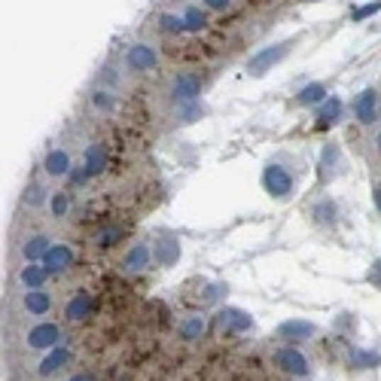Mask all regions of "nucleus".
<instances>
[{
	"label": "nucleus",
	"instance_id": "obj_1",
	"mask_svg": "<svg viewBox=\"0 0 381 381\" xmlns=\"http://www.w3.org/2000/svg\"><path fill=\"white\" fill-rule=\"evenodd\" d=\"M275 366L281 369V372L293 375V378H308V375H311V366H308L305 354L299 351V348H293V345L277 348V351H275Z\"/></svg>",
	"mask_w": 381,
	"mask_h": 381
},
{
	"label": "nucleus",
	"instance_id": "obj_2",
	"mask_svg": "<svg viewBox=\"0 0 381 381\" xmlns=\"http://www.w3.org/2000/svg\"><path fill=\"white\" fill-rule=\"evenodd\" d=\"M25 345L31 348V351H53V348L61 345V326L49 324V321L31 326L25 333Z\"/></svg>",
	"mask_w": 381,
	"mask_h": 381
},
{
	"label": "nucleus",
	"instance_id": "obj_3",
	"mask_svg": "<svg viewBox=\"0 0 381 381\" xmlns=\"http://www.w3.org/2000/svg\"><path fill=\"white\" fill-rule=\"evenodd\" d=\"M263 187H265V192H269V195H275V199H287V195L293 192V177L281 168V165H265Z\"/></svg>",
	"mask_w": 381,
	"mask_h": 381
},
{
	"label": "nucleus",
	"instance_id": "obj_4",
	"mask_svg": "<svg viewBox=\"0 0 381 381\" xmlns=\"http://www.w3.org/2000/svg\"><path fill=\"white\" fill-rule=\"evenodd\" d=\"M70 360H74V354H70L65 345H58V348H53V351H49V354L37 363L34 375H37V378H53V375H58V372H65V369L70 366Z\"/></svg>",
	"mask_w": 381,
	"mask_h": 381
},
{
	"label": "nucleus",
	"instance_id": "obj_5",
	"mask_svg": "<svg viewBox=\"0 0 381 381\" xmlns=\"http://www.w3.org/2000/svg\"><path fill=\"white\" fill-rule=\"evenodd\" d=\"M287 55V43H275V46H265V49H260L250 61H247V74L250 77H263L269 67H275L277 61H281Z\"/></svg>",
	"mask_w": 381,
	"mask_h": 381
},
{
	"label": "nucleus",
	"instance_id": "obj_6",
	"mask_svg": "<svg viewBox=\"0 0 381 381\" xmlns=\"http://www.w3.org/2000/svg\"><path fill=\"white\" fill-rule=\"evenodd\" d=\"M92 308H95V299H92V293L79 290V293H74V296L67 299L65 317H67L70 324H79V321H86V317H92Z\"/></svg>",
	"mask_w": 381,
	"mask_h": 381
},
{
	"label": "nucleus",
	"instance_id": "obj_7",
	"mask_svg": "<svg viewBox=\"0 0 381 381\" xmlns=\"http://www.w3.org/2000/svg\"><path fill=\"white\" fill-rule=\"evenodd\" d=\"M317 333V326L311 321H284L277 326V336L284 338V342H305V338H311Z\"/></svg>",
	"mask_w": 381,
	"mask_h": 381
},
{
	"label": "nucleus",
	"instance_id": "obj_8",
	"mask_svg": "<svg viewBox=\"0 0 381 381\" xmlns=\"http://www.w3.org/2000/svg\"><path fill=\"white\" fill-rule=\"evenodd\" d=\"M156 49L147 46V43H138V46H131L128 49V55H126V65L131 70H153L156 67Z\"/></svg>",
	"mask_w": 381,
	"mask_h": 381
},
{
	"label": "nucleus",
	"instance_id": "obj_9",
	"mask_svg": "<svg viewBox=\"0 0 381 381\" xmlns=\"http://www.w3.org/2000/svg\"><path fill=\"white\" fill-rule=\"evenodd\" d=\"M354 113H357V119L363 122V126H372L375 116H378V95H375V89L360 92V98L354 101Z\"/></svg>",
	"mask_w": 381,
	"mask_h": 381
},
{
	"label": "nucleus",
	"instance_id": "obj_10",
	"mask_svg": "<svg viewBox=\"0 0 381 381\" xmlns=\"http://www.w3.org/2000/svg\"><path fill=\"white\" fill-rule=\"evenodd\" d=\"M74 250H70L67 244H53L49 247V253H46V260H43V265L49 272H67L70 265H74Z\"/></svg>",
	"mask_w": 381,
	"mask_h": 381
},
{
	"label": "nucleus",
	"instance_id": "obj_11",
	"mask_svg": "<svg viewBox=\"0 0 381 381\" xmlns=\"http://www.w3.org/2000/svg\"><path fill=\"white\" fill-rule=\"evenodd\" d=\"M150 247L147 244H135L131 250L122 256V272H128V275H138V272H143L150 265Z\"/></svg>",
	"mask_w": 381,
	"mask_h": 381
},
{
	"label": "nucleus",
	"instance_id": "obj_12",
	"mask_svg": "<svg viewBox=\"0 0 381 381\" xmlns=\"http://www.w3.org/2000/svg\"><path fill=\"white\" fill-rule=\"evenodd\" d=\"M22 305H25V311H28L31 317H40V314H46L49 308H53V296H49L43 287H37V290H28V293H25Z\"/></svg>",
	"mask_w": 381,
	"mask_h": 381
},
{
	"label": "nucleus",
	"instance_id": "obj_13",
	"mask_svg": "<svg viewBox=\"0 0 381 381\" xmlns=\"http://www.w3.org/2000/svg\"><path fill=\"white\" fill-rule=\"evenodd\" d=\"M220 317V326L223 329H238V333H247V329H253V317L238 311V308H223V311L217 314Z\"/></svg>",
	"mask_w": 381,
	"mask_h": 381
},
{
	"label": "nucleus",
	"instance_id": "obj_14",
	"mask_svg": "<svg viewBox=\"0 0 381 381\" xmlns=\"http://www.w3.org/2000/svg\"><path fill=\"white\" fill-rule=\"evenodd\" d=\"M195 98H199V79L195 77L174 79V101H177V104H192Z\"/></svg>",
	"mask_w": 381,
	"mask_h": 381
},
{
	"label": "nucleus",
	"instance_id": "obj_15",
	"mask_svg": "<svg viewBox=\"0 0 381 381\" xmlns=\"http://www.w3.org/2000/svg\"><path fill=\"white\" fill-rule=\"evenodd\" d=\"M53 275L46 269V265H37V263H28L22 272H18V281H22L28 290H37V287H43L46 284V277Z\"/></svg>",
	"mask_w": 381,
	"mask_h": 381
},
{
	"label": "nucleus",
	"instance_id": "obj_16",
	"mask_svg": "<svg viewBox=\"0 0 381 381\" xmlns=\"http://www.w3.org/2000/svg\"><path fill=\"white\" fill-rule=\"evenodd\" d=\"M107 165V150L101 147V143H92V147L86 150V162H82V168H86L89 177H95V174L104 171Z\"/></svg>",
	"mask_w": 381,
	"mask_h": 381
},
{
	"label": "nucleus",
	"instance_id": "obj_17",
	"mask_svg": "<svg viewBox=\"0 0 381 381\" xmlns=\"http://www.w3.org/2000/svg\"><path fill=\"white\" fill-rule=\"evenodd\" d=\"M49 238H43V235H34V238H28L22 244V256L28 263H34V260H46V253H49Z\"/></svg>",
	"mask_w": 381,
	"mask_h": 381
},
{
	"label": "nucleus",
	"instance_id": "obj_18",
	"mask_svg": "<svg viewBox=\"0 0 381 381\" xmlns=\"http://www.w3.org/2000/svg\"><path fill=\"white\" fill-rule=\"evenodd\" d=\"M338 116H342V101H338V98H326L321 113H317V126L329 128V126H336V122H338Z\"/></svg>",
	"mask_w": 381,
	"mask_h": 381
},
{
	"label": "nucleus",
	"instance_id": "obj_19",
	"mask_svg": "<svg viewBox=\"0 0 381 381\" xmlns=\"http://www.w3.org/2000/svg\"><path fill=\"white\" fill-rule=\"evenodd\" d=\"M204 329H208V321H204L201 314H189L187 321L180 324V336L187 338V342H195V338L204 336Z\"/></svg>",
	"mask_w": 381,
	"mask_h": 381
},
{
	"label": "nucleus",
	"instance_id": "obj_20",
	"mask_svg": "<svg viewBox=\"0 0 381 381\" xmlns=\"http://www.w3.org/2000/svg\"><path fill=\"white\" fill-rule=\"evenodd\" d=\"M296 98H299V104H302V107L321 104V101L326 98V86H324V82H308L305 89H299V95H296Z\"/></svg>",
	"mask_w": 381,
	"mask_h": 381
},
{
	"label": "nucleus",
	"instance_id": "obj_21",
	"mask_svg": "<svg viewBox=\"0 0 381 381\" xmlns=\"http://www.w3.org/2000/svg\"><path fill=\"white\" fill-rule=\"evenodd\" d=\"M46 171L53 174V177H61V174H67L70 171V156L65 150H53L46 156Z\"/></svg>",
	"mask_w": 381,
	"mask_h": 381
},
{
	"label": "nucleus",
	"instance_id": "obj_22",
	"mask_svg": "<svg viewBox=\"0 0 381 381\" xmlns=\"http://www.w3.org/2000/svg\"><path fill=\"white\" fill-rule=\"evenodd\" d=\"M156 260L162 263V265H174V263H177L180 260V244L177 241H159L156 244Z\"/></svg>",
	"mask_w": 381,
	"mask_h": 381
},
{
	"label": "nucleus",
	"instance_id": "obj_23",
	"mask_svg": "<svg viewBox=\"0 0 381 381\" xmlns=\"http://www.w3.org/2000/svg\"><path fill=\"white\" fill-rule=\"evenodd\" d=\"M183 22H187V28H189V31H201V28H204V16H201V9L189 6L187 13H183Z\"/></svg>",
	"mask_w": 381,
	"mask_h": 381
},
{
	"label": "nucleus",
	"instance_id": "obj_24",
	"mask_svg": "<svg viewBox=\"0 0 381 381\" xmlns=\"http://www.w3.org/2000/svg\"><path fill=\"white\" fill-rule=\"evenodd\" d=\"M336 162H338V147H336V143H329V147L324 150V156H321V174H324V171H326V174L333 171Z\"/></svg>",
	"mask_w": 381,
	"mask_h": 381
},
{
	"label": "nucleus",
	"instance_id": "obj_25",
	"mask_svg": "<svg viewBox=\"0 0 381 381\" xmlns=\"http://www.w3.org/2000/svg\"><path fill=\"white\" fill-rule=\"evenodd\" d=\"M314 220H317V223H333V220H336V208H333V201L317 204V208H314Z\"/></svg>",
	"mask_w": 381,
	"mask_h": 381
},
{
	"label": "nucleus",
	"instance_id": "obj_26",
	"mask_svg": "<svg viewBox=\"0 0 381 381\" xmlns=\"http://www.w3.org/2000/svg\"><path fill=\"white\" fill-rule=\"evenodd\" d=\"M378 9H381V0H375V4H366V6H357V9H354V22H363V18L375 16Z\"/></svg>",
	"mask_w": 381,
	"mask_h": 381
},
{
	"label": "nucleus",
	"instance_id": "obj_27",
	"mask_svg": "<svg viewBox=\"0 0 381 381\" xmlns=\"http://www.w3.org/2000/svg\"><path fill=\"white\" fill-rule=\"evenodd\" d=\"M162 28L165 31H187V22H183V16H165Z\"/></svg>",
	"mask_w": 381,
	"mask_h": 381
},
{
	"label": "nucleus",
	"instance_id": "obj_28",
	"mask_svg": "<svg viewBox=\"0 0 381 381\" xmlns=\"http://www.w3.org/2000/svg\"><path fill=\"white\" fill-rule=\"evenodd\" d=\"M53 214L55 217H65L67 214V195H61V192L53 195Z\"/></svg>",
	"mask_w": 381,
	"mask_h": 381
},
{
	"label": "nucleus",
	"instance_id": "obj_29",
	"mask_svg": "<svg viewBox=\"0 0 381 381\" xmlns=\"http://www.w3.org/2000/svg\"><path fill=\"white\" fill-rule=\"evenodd\" d=\"M92 101H95L98 110H110V107H113V95H110V92H95V95H92Z\"/></svg>",
	"mask_w": 381,
	"mask_h": 381
},
{
	"label": "nucleus",
	"instance_id": "obj_30",
	"mask_svg": "<svg viewBox=\"0 0 381 381\" xmlns=\"http://www.w3.org/2000/svg\"><path fill=\"white\" fill-rule=\"evenodd\" d=\"M116 238H119V229H104V232L98 235V244H101V247H110Z\"/></svg>",
	"mask_w": 381,
	"mask_h": 381
},
{
	"label": "nucleus",
	"instance_id": "obj_31",
	"mask_svg": "<svg viewBox=\"0 0 381 381\" xmlns=\"http://www.w3.org/2000/svg\"><path fill=\"white\" fill-rule=\"evenodd\" d=\"M357 363H360V366H372V363H381V357H375V354H360Z\"/></svg>",
	"mask_w": 381,
	"mask_h": 381
},
{
	"label": "nucleus",
	"instance_id": "obj_32",
	"mask_svg": "<svg viewBox=\"0 0 381 381\" xmlns=\"http://www.w3.org/2000/svg\"><path fill=\"white\" fill-rule=\"evenodd\" d=\"M40 199H43V195H40V187H31L28 195H25V201H31V204H40Z\"/></svg>",
	"mask_w": 381,
	"mask_h": 381
},
{
	"label": "nucleus",
	"instance_id": "obj_33",
	"mask_svg": "<svg viewBox=\"0 0 381 381\" xmlns=\"http://www.w3.org/2000/svg\"><path fill=\"white\" fill-rule=\"evenodd\" d=\"M65 381H98V378L92 375V372H74V375H67Z\"/></svg>",
	"mask_w": 381,
	"mask_h": 381
},
{
	"label": "nucleus",
	"instance_id": "obj_34",
	"mask_svg": "<svg viewBox=\"0 0 381 381\" xmlns=\"http://www.w3.org/2000/svg\"><path fill=\"white\" fill-rule=\"evenodd\" d=\"M232 0H204V6H211V9H226Z\"/></svg>",
	"mask_w": 381,
	"mask_h": 381
},
{
	"label": "nucleus",
	"instance_id": "obj_35",
	"mask_svg": "<svg viewBox=\"0 0 381 381\" xmlns=\"http://www.w3.org/2000/svg\"><path fill=\"white\" fill-rule=\"evenodd\" d=\"M369 281L381 287V263H375V269H372V275H369Z\"/></svg>",
	"mask_w": 381,
	"mask_h": 381
},
{
	"label": "nucleus",
	"instance_id": "obj_36",
	"mask_svg": "<svg viewBox=\"0 0 381 381\" xmlns=\"http://www.w3.org/2000/svg\"><path fill=\"white\" fill-rule=\"evenodd\" d=\"M375 204H378V211H381V189H375Z\"/></svg>",
	"mask_w": 381,
	"mask_h": 381
},
{
	"label": "nucleus",
	"instance_id": "obj_37",
	"mask_svg": "<svg viewBox=\"0 0 381 381\" xmlns=\"http://www.w3.org/2000/svg\"><path fill=\"white\" fill-rule=\"evenodd\" d=\"M378 150H381V135H378Z\"/></svg>",
	"mask_w": 381,
	"mask_h": 381
}]
</instances>
